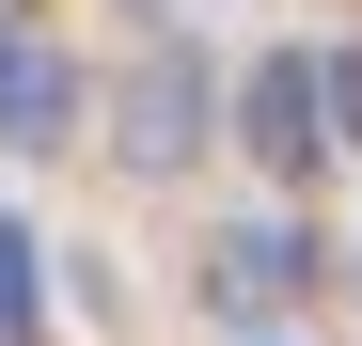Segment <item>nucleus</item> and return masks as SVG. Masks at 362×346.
Here are the masks:
<instances>
[{
	"instance_id": "obj_6",
	"label": "nucleus",
	"mask_w": 362,
	"mask_h": 346,
	"mask_svg": "<svg viewBox=\"0 0 362 346\" xmlns=\"http://www.w3.org/2000/svg\"><path fill=\"white\" fill-rule=\"evenodd\" d=\"M315 95L346 110V126H331V142H362V47H346V64H315Z\"/></svg>"
},
{
	"instance_id": "obj_3",
	"label": "nucleus",
	"mask_w": 362,
	"mask_h": 346,
	"mask_svg": "<svg viewBox=\"0 0 362 346\" xmlns=\"http://www.w3.org/2000/svg\"><path fill=\"white\" fill-rule=\"evenodd\" d=\"M189 142H205V64H189V47H158V64L127 79V157H142V173H173Z\"/></svg>"
},
{
	"instance_id": "obj_4",
	"label": "nucleus",
	"mask_w": 362,
	"mask_h": 346,
	"mask_svg": "<svg viewBox=\"0 0 362 346\" xmlns=\"http://www.w3.org/2000/svg\"><path fill=\"white\" fill-rule=\"evenodd\" d=\"M79 126V64L47 32H0V142H64Z\"/></svg>"
},
{
	"instance_id": "obj_5",
	"label": "nucleus",
	"mask_w": 362,
	"mask_h": 346,
	"mask_svg": "<svg viewBox=\"0 0 362 346\" xmlns=\"http://www.w3.org/2000/svg\"><path fill=\"white\" fill-rule=\"evenodd\" d=\"M47 315V268H32V220H0V346H32Z\"/></svg>"
},
{
	"instance_id": "obj_1",
	"label": "nucleus",
	"mask_w": 362,
	"mask_h": 346,
	"mask_svg": "<svg viewBox=\"0 0 362 346\" xmlns=\"http://www.w3.org/2000/svg\"><path fill=\"white\" fill-rule=\"evenodd\" d=\"M236 142H252L268 173H315V157H331V95H315L299 47H268V64L236 79Z\"/></svg>"
},
{
	"instance_id": "obj_2",
	"label": "nucleus",
	"mask_w": 362,
	"mask_h": 346,
	"mask_svg": "<svg viewBox=\"0 0 362 346\" xmlns=\"http://www.w3.org/2000/svg\"><path fill=\"white\" fill-rule=\"evenodd\" d=\"M205 283H221V315H268V299L315 283V237H299V220H236V237L205 252Z\"/></svg>"
}]
</instances>
